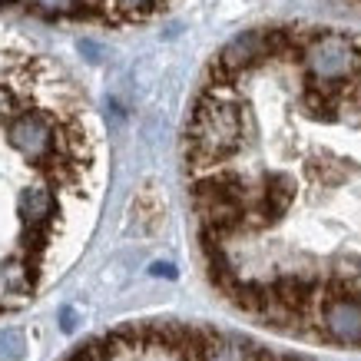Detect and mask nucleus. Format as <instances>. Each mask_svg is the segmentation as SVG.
<instances>
[{"label": "nucleus", "mask_w": 361, "mask_h": 361, "mask_svg": "<svg viewBox=\"0 0 361 361\" xmlns=\"http://www.w3.org/2000/svg\"><path fill=\"white\" fill-rule=\"evenodd\" d=\"M302 63H305L308 83H322V87L348 90L361 77V50L345 33H312L302 50Z\"/></svg>", "instance_id": "nucleus-1"}, {"label": "nucleus", "mask_w": 361, "mask_h": 361, "mask_svg": "<svg viewBox=\"0 0 361 361\" xmlns=\"http://www.w3.org/2000/svg\"><path fill=\"white\" fill-rule=\"evenodd\" d=\"M7 142L13 149L30 159V163L44 166L47 159H54L60 153V133H56L54 120L40 110H23L7 123Z\"/></svg>", "instance_id": "nucleus-2"}, {"label": "nucleus", "mask_w": 361, "mask_h": 361, "mask_svg": "<svg viewBox=\"0 0 361 361\" xmlns=\"http://www.w3.org/2000/svg\"><path fill=\"white\" fill-rule=\"evenodd\" d=\"M40 269L27 265V259H7L0 262V308H20L33 295Z\"/></svg>", "instance_id": "nucleus-3"}, {"label": "nucleus", "mask_w": 361, "mask_h": 361, "mask_svg": "<svg viewBox=\"0 0 361 361\" xmlns=\"http://www.w3.org/2000/svg\"><path fill=\"white\" fill-rule=\"evenodd\" d=\"M20 219L23 229H54V216H56V196L50 186H33L20 192Z\"/></svg>", "instance_id": "nucleus-4"}, {"label": "nucleus", "mask_w": 361, "mask_h": 361, "mask_svg": "<svg viewBox=\"0 0 361 361\" xmlns=\"http://www.w3.org/2000/svg\"><path fill=\"white\" fill-rule=\"evenodd\" d=\"M166 0H103V13L113 20H146Z\"/></svg>", "instance_id": "nucleus-5"}, {"label": "nucleus", "mask_w": 361, "mask_h": 361, "mask_svg": "<svg viewBox=\"0 0 361 361\" xmlns=\"http://www.w3.org/2000/svg\"><path fill=\"white\" fill-rule=\"evenodd\" d=\"M136 212H142L140 219L146 222V232H156L159 229V222H163V199L156 196V186H146L140 192V196H136Z\"/></svg>", "instance_id": "nucleus-6"}, {"label": "nucleus", "mask_w": 361, "mask_h": 361, "mask_svg": "<svg viewBox=\"0 0 361 361\" xmlns=\"http://www.w3.org/2000/svg\"><path fill=\"white\" fill-rule=\"evenodd\" d=\"M33 11L50 13V17H70V13H90V0H30Z\"/></svg>", "instance_id": "nucleus-7"}, {"label": "nucleus", "mask_w": 361, "mask_h": 361, "mask_svg": "<svg viewBox=\"0 0 361 361\" xmlns=\"http://www.w3.org/2000/svg\"><path fill=\"white\" fill-rule=\"evenodd\" d=\"M23 351H27L23 331H17V329H4V331H0V361H20Z\"/></svg>", "instance_id": "nucleus-8"}, {"label": "nucleus", "mask_w": 361, "mask_h": 361, "mask_svg": "<svg viewBox=\"0 0 361 361\" xmlns=\"http://www.w3.org/2000/svg\"><path fill=\"white\" fill-rule=\"evenodd\" d=\"M163 361H199V348L189 355V351H163ZM255 361H308V358H295V355H275L269 348H259Z\"/></svg>", "instance_id": "nucleus-9"}, {"label": "nucleus", "mask_w": 361, "mask_h": 361, "mask_svg": "<svg viewBox=\"0 0 361 361\" xmlns=\"http://www.w3.org/2000/svg\"><path fill=\"white\" fill-rule=\"evenodd\" d=\"M153 275H166V279H173V265H153Z\"/></svg>", "instance_id": "nucleus-10"}, {"label": "nucleus", "mask_w": 361, "mask_h": 361, "mask_svg": "<svg viewBox=\"0 0 361 361\" xmlns=\"http://www.w3.org/2000/svg\"><path fill=\"white\" fill-rule=\"evenodd\" d=\"M73 318H77V315H73V312H70V308H66V312H63V329H66V331H70V329H73V325H77V322H73Z\"/></svg>", "instance_id": "nucleus-11"}]
</instances>
